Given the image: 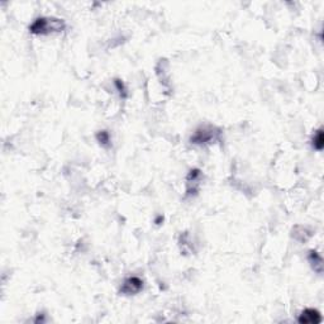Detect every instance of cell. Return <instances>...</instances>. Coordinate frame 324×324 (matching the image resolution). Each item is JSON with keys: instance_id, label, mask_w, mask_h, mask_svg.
<instances>
[{"instance_id": "obj_6", "label": "cell", "mask_w": 324, "mask_h": 324, "mask_svg": "<svg viewBox=\"0 0 324 324\" xmlns=\"http://www.w3.org/2000/svg\"><path fill=\"white\" fill-rule=\"evenodd\" d=\"M312 144L313 147H314V149H317V151L321 152L322 149H323L324 137H323V131H322V129H318V131H317V133L314 135V137H313Z\"/></svg>"}, {"instance_id": "obj_3", "label": "cell", "mask_w": 324, "mask_h": 324, "mask_svg": "<svg viewBox=\"0 0 324 324\" xmlns=\"http://www.w3.org/2000/svg\"><path fill=\"white\" fill-rule=\"evenodd\" d=\"M142 288H144V281L137 276H131L122 284L120 292H123L124 295H135L138 294L142 290Z\"/></svg>"}, {"instance_id": "obj_1", "label": "cell", "mask_w": 324, "mask_h": 324, "mask_svg": "<svg viewBox=\"0 0 324 324\" xmlns=\"http://www.w3.org/2000/svg\"><path fill=\"white\" fill-rule=\"evenodd\" d=\"M64 22L53 18H38L30 26V32L33 35H47L50 32H60L64 30Z\"/></svg>"}, {"instance_id": "obj_7", "label": "cell", "mask_w": 324, "mask_h": 324, "mask_svg": "<svg viewBox=\"0 0 324 324\" xmlns=\"http://www.w3.org/2000/svg\"><path fill=\"white\" fill-rule=\"evenodd\" d=\"M97 138L100 142V144H103V146H107V144H109V142H110V136H109L108 132L106 131H100L99 133H98Z\"/></svg>"}, {"instance_id": "obj_4", "label": "cell", "mask_w": 324, "mask_h": 324, "mask_svg": "<svg viewBox=\"0 0 324 324\" xmlns=\"http://www.w3.org/2000/svg\"><path fill=\"white\" fill-rule=\"evenodd\" d=\"M299 323L304 324H317L322 322L321 313L317 309H313V308H307L301 312V314L298 318Z\"/></svg>"}, {"instance_id": "obj_5", "label": "cell", "mask_w": 324, "mask_h": 324, "mask_svg": "<svg viewBox=\"0 0 324 324\" xmlns=\"http://www.w3.org/2000/svg\"><path fill=\"white\" fill-rule=\"evenodd\" d=\"M308 258H309V262L312 263V266H313V269L316 270L317 272H319V274H321L322 272V262H323V261H322V257H321V254L318 253V252H316V251H310V253H309V257H308Z\"/></svg>"}, {"instance_id": "obj_2", "label": "cell", "mask_w": 324, "mask_h": 324, "mask_svg": "<svg viewBox=\"0 0 324 324\" xmlns=\"http://www.w3.org/2000/svg\"><path fill=\"white\" fill-rule=\"evenodd\" d=\"M216 133L213 127H200L196 129L194 136L191 137V144H205L216 138Z\"/></svg>"}]
</instances>
